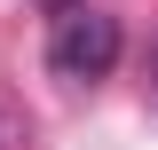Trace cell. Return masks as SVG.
<instances>
[{
    "label": "cell",
    "instance_id": "277c9868",
    "mask_svg": "<svg viewBox=\"0 0 158 150\" xmlns=\"http://www.w3.org/2000/svg\"><path fill=\"white\" fill-rule=\"evenodd\" d=\"M48 8H71V0H48Z\"/></svg>",
    "mask_w": 158,
    "mask_h": 150
},
{
    "label": "cell",
    "instance_id": "7a4b0ae2",
    "mask_svg": "<svg viewBox=\"0 0 158 150\" xmlns=\"http://www.w3.org/2000/svg\"><path fill=\"white\" fill-rule=\"evenodd\" d=\"M150 87H158V40H150Z\"/></svg>",
    "mask_w": 158,
    "mask_h": 150
},
{
    "label": "cell",
    "instance_id": "6da1fadb",
    "mask_svg": "<svg viewBox=\"0 0 158 150\" xmlns=\"http://www.w3.org/2000/svg\"><path fill=\"white\" fill-rule=\"evenodd\" d=\"M118 16H103V8H56V32H48V71L71 79V87H95V79H111L118 63Z\"/></svg>",
    "mask_w": 158,
    "mask_h": 150
},
{
    "label": "cell",
    "instance_id": "3957f363",
    "mask_svg": "<svg viewBox=\"0 0 158 150\" xmlns=\"http://www.w3.org/2000/svg\"><path fill=\"white\" fill-rule=\"evenodd\" d=\"M0 142H8V119H0Z\"/></svg>",
    "mask_w": 158,
    "mask_h": 150
}]
</instances>
